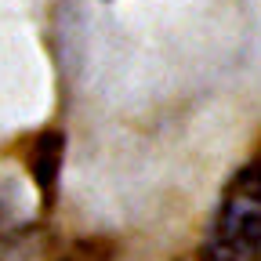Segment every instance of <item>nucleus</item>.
Listing matches in <instances>:
<instances>
[{
	"mask_svg": "<svg viewBox=\"0 0 261 261\" xmlns=\"http://www.w3.org/2000/svg\"><path fill=\"white\" fill-rule=\"evenodd\" d=\"M200 261H261V163L240 167L225 185Z\"/></svg>",
	"mask_w": 261,
	"mask_h": 261,
	"instance_id": "obj_1",
	"label": "nucleus"
}]
</instances>
